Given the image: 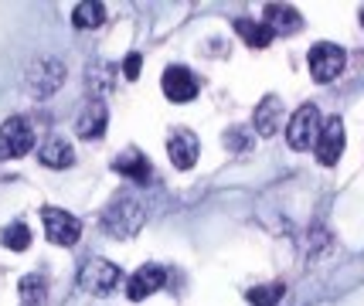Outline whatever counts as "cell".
<instances>
[{
  "label": "cell",
  "mask_w": 364,
  "mask_h": 306,
  "mask_svg": "<svg viewBox=\"0 0 364 306\" xmlns=\"http://www.w3.org/2000/svg\"><path fill=\"white\" fill-rule=\"evenodd\" d=\"M140 225H143V204L127 197V194L116 197L106 208V214H102V228L109 235H116V239H129L133 231H140Z\"/></svg>",
  "instance_id": "6da1fadb"
},
{
  "label": "cell",
  "mask_w": 364,
  "mask_h": 306,
  "mask_svg": "<svg viewBox=\"0 0 364 306\" xmlns=\"http://www.w3.org/2000/svg\"><path fill=\"white\" fill-rule=\"evenodd\" d=\"M320 113H317V106H300L296 113L289 116V123H286V140H289V146L293 150H310V146L317 143V136H320Z\"/></svg>",
  "instance_id": "7a4b0ae2"
},
{
  "label": "cell",
  "mask_w": 364,
  "mask_h": 306,
  "mask_svg": "<svg viewBox=\"0 0 364 306\" xmlns=\"http://www.w3.org/2000/svg\"><path fill=\"white\" fill-rule=\"evenodd\" d=\"M28 150H34V129L28 119L11 116L4 126H0V157L4 160H17L24 157Z\"/></svg>",
  "instance_id": "3957f363"
},
{
  "label": "cell",
  "mask_w": 364,
  "mask_h": 306,
  "mask_svg": "<svg viewBox=\"0 0 364 306\" xmlns=\"http://www.w3.org/2000/svg\"><path fill=\"white\" fill-rule=\"evenodd\" d=\"M310 75H314V82H333L341 72H344V65H348V55H344V48H337V45H331V41H320V45H314L310 48Z\"/></svg>",
  "instance_id": "277c9868"
},
{
  "label": "cell",
  "mask_w": 364,
  "mask_h": 306,
  "mask_svg": "<svg viewBox=\"0 0 364 306\" xmlns=\"http://www.w3.org/2000/svg\"><path fill=\"white\" fill-rule=\"evenodd\" d=\"M79 286L85 293H95V296H106L119 286V269L112 266L109 258H89L79 273Z\"/></svg>",
  "instance_id": "5b68a950"
},
{
  "label": "cell",
  "mask_w": 364,
  "mask_h": 306,
  "mask_svg": "<svg viewBox=\"0 0 364 306\" xmlns=\"http://www.w3.org/2000/svg\"><path fill=\"white\" fill-rule=\"evenodd\" d=\"M41 222H45V235L51 245H75L82 235V222L75 214H68L62 208H45L41 211Z\"/></svg>",
  "instance_id": "8992f818"
},
{
  "label": "cell",
  "mask_w": 364,
  "mask_h": 306,
  "mask_svg": "<svg viewBox=\"0 0 364 306\" xmlns=\"http://www.w3.org/2000/svg\"><path fill=\"white\" fill-rule=\"evenodd\" d=\"M314 150H317V160L323 167H333V163L341 160V153H344V123L337 116H331L320 126V136H317V143H314Z\"/></svg>",
  "instance_id": "52a82bcc"
},
{
  "label": "cell",
  "mask_w": 364,
  "mask_h": 306,
  "mask_svg": "<svg viewBox=\"0 0 364 306\" xmlns=\"http://www.w3.org/2000/svg\"><path fill=\"white\" fill-rule=\"evenodd\" d=\"M164 96L171 99V102H191V99H198V79L191 75L184 65H171L167 72H164Z\"/></svg>",
  "instance_id": "ba28073f"
},
{
  "label": "cell",
  "mask_w": 364,
  "mask_h": 306,
  "mask_svg": "<svg viewBox=\"0 0 364 306\" xmlns=\"http://www.w3.org/2000/svg\"><path fill=\"white\" fill-rule=\"evenodd\" d=\"M65 82V65L55 58H41L28 68V85H31L38 96H51L58 85Z\"/></svg>",
  "instance_id": "9c48e42d"
},
{
  "label": "cell",
  "mask_w": 364,
  "mask_h": 306,
  "mask_svg": "<svg viewBox=\"0 0 364 306\" xmlns=\"http://www.w3.org/2000/svg\"><path fill=\"white\" fill-rule=\"evenodd\" d=\"M164 283H167V273L150 262V266H143V269H136V273L129 275L127 296L133 300V303H140V300H146V296H154L157 290H164Z\"/></svg>",
  "instance_id": "30bf717a"
},
{
  "label": "cell",
  "mask_w": 364,
  "mask_h": 306,
  "mask_svg": "<svg viewBox=\"0 0 364 306\" xmlns=\"http://www.w3.org/2000/svg\"><path fill=\"white\" fill-rule=\"evenodd\" d=\"M106 123H109V113H106V102L102 99H92L82 106L79 119H75V133L82 140H99L106 133Z\"/></svg>",
  "instance_id": "8fae6325"
},
{
  "label": "cell",
  "mask_w": 364,
  "mask_h": 306,
  "mask_svg": "<svg viewBox=\"0 0 364 306\" xmlns=\"http://www.w3.org/2000/svg\"><path fill=\"white\" fill-rule=\"evenodd\" d=\"M167 157H171V163H174L177 170H191V167L198 163V136H194L191 129L171 133V140H167Z\"/></svg>",
  "instance_id": "7c38bea8"
},
{
  "label": "cell",
  "mask_w": 364,
  "mask_h": 306,
  "mask_svg": "<svg viewBox=\"0 0 364 306\" xmlns=\"http://www.w3.org/2000/svg\"><path fill=\"white\" fill-rule=\"evenodd\" d=\"M262 24H266L272 34H293L303 28V17H300V11L289 7V4H269V7L262 11Z\"/></svg>",
  "instance_id": "4fadbf2b"
},
{
  "label": "cell",
  "mask_w": 364,
  "mask_h": 306,
  "mask_svg": "<svg viewBox=\"0 0 364 306\" xmlns=\"http://www.w3.org/2000/svg\"><path fill=\"white\" fill-rule=\"evenodd\" d=\"M255 133L259 136H276L279 133V126H283V102H279V96H266L259 106H255Z\"/></svg>",
  "instance_id": "5bb4252c"
},
{
  "label": "cell",
  "mask_w": 364,
  "mask_h": 306,
  "mask_svg": "<svg viewBox=\"0 0 364 306\" xmlns=\"http://www.w3.org/2000/svg\"><path fill=\"white\" fill-rule=\"evenodd\" d=\"M112 170L123 174V177H129V180H136V184H150V177H154L150 160H146L143 153H136V150H123V153L112 160Z\"/></svg>",
  "instance_id": "9a60e30c"
},
{
  "label": "cell",
  "mask_w": 364,
  "mask_h": 306,
  "mask_svg": "<svg viewBox=\"0 0 364 306\" xmlns=\"http://www.w3.org/2000/svg\"><path fill=\"white\" fill-rule=\"evenodd\" d=\"M38 157H41L45 167L65 170V167H72V163H75V150H72L68 140H62V136H48L45 143H41V150H38Z\"/></svg>",
  "instance_id": "2e32d148"
},
{
  "label": "cell",
  "mask_w": 364,
  "mask_h": 306,
  "mask_svg": "<svg viewBox=\"0 0 364 306\" xmlns=\"http://www.w3.org/2000/svg\"><path fill=\"white\" fill-rule=\"evenodd\" d=\"M235 31H238V38H242L249 48H269L272 38H276V34H272L262 21H252V17H238Z\"/></svg>",
  "instance_id": "e0dca14e"
},
{
  "label": "cell",
  "mask_w": 364,
  "mask_h": 306,
  "mask_svg": "<svg viewBox=\"0 0 364 306\" xmlns=\"http://www.w3.org/2000/svg\"><path fill=\"white\" fill-rule=\"evenodd\" d=\"M106 21V7L99 4V0H85V4H75V11H72V24L82 28V31H89V28H99Z\"/></svg>",
  "instance_id": "ac0fdd59"
},
{
  "label": "cell",
  "mask_w": 364,
  "mask_h": 306,
  "mask_svg": "<svg viewBox=\"0 0 364 306\" xmlns=\"http://www.w3.org/2000/svg\"><path fill=\"white\" fill-rule=\"evenodd\" d=\"M0 242H4V248H11V252H24V248L31 245V231H28V225H24V222H14V225L4 228Z\"/></svg>",
  "instance_id": "d6986e66"
},
{
  "label": "cell",
  "mask_w": 364,
  "mask_h": 306,
  "mask_svg": "<svg viewBox=\"0 0 364 306\" xmlns=\"http://www.w3.org/2000/svg\"><path fill=\"white\" fill-rule=\"evenodd\" d=\"M283 283H269V286H252V290L245 293V300L252 306H276L283 300Z\"/></svg>",
  "instance_id": "ffe728a7"
},
{
  "label": "cell",
  "mask_w": 364,
  "mask_h": 306,
  "mask_svg": "<svg viewBox=\"0 0 364 306\" xmlns=\"http://www.w3.org/2000/svg\"><path fill=\"white\" fill-rule=\"evenodd\" d=\"M21 296H24V306H38L45 300V279L41 275H24L21 279Z\"/></svg>",
  "instance_id": "44dd1931"
},
{
  "label": "cell",
  "mask_w": 364,
  "mask_h": 306,
  "mask_svg": "<svg viewBox=\"0 0 364 306\" xmlns=\"http://www.w3.org/2000/svg\"><path fill=\"white\" fill-rule=\"evenodd\" d=\"M140 68H143V58L136 55V51H129L127 62H123V75H127V79H136V75H140Z\"/></svg>",
  "instance_id": "7402d4cb"
},
{
  "label": "cell",
  "mask_w": 364,
  "mask_h": 306,
  "mask_svg": "<svg viewBox=\"0 0 364 306\" xmlns=\"http://www.w3.org/2000/svg\"><path fill=\"white\" fill-rule=\"evenodd\" d=\"M361 28H364V7H361Z\"/></svg>",
  "instance_id": "603a6c76"
}]
</instances>
